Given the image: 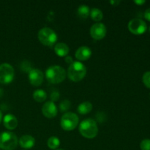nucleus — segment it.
<instances>
[{"mask_svg": "<svg viewBox=\"0 0 150 150\" xmlns=\"http://www.w3.org/2000/svg\"><path fill=\"white\" fill-rule=\"evenodd\" d=\"M79 133L86 139H94L98 133L97 122L92 119H86L80 123L79 127Z\"/></svg>", "mask_w": 150, "mask_h": 150, "instance_id": "obj_1", "label": "nucleus"}, {"mask_svg": "<svg viewBox=\"0 0 150 150\" xmlns=\"http://www.w3.org/2000/svg\"><path fill=\"white\" fill-rule=\"evenodd\" d=\"M86 74V66L81 62H73L67 69V76L72 81H80L85 77Z\"/></svg>", "mask_w": 150, "mask_h": 150, "instance_id": "obj_2", "label": "nucleus"}, {"mask_svg": "<svg viewBox=\"0 0 150 150\" xmlns=\"http://www.w3.org/2000/svg\"><path fill=\"white\" fill-rule=\"evenodd\" d=\"M45 78L48 82L53 84L60 83L65 79L66 71L59 65L51 66L45 71Z\"/></svg>", "mask_w": 150, "mask_h": 150, "instance_id": "obj_3", "label": "nucleus"}, {"mask_svg": "<svg viewBox=\"0 0 150 150\" xmlns=\"http://www.w3.org/2000/svg\"><path fill=\"white\" fill-rule=\"evenodd\" d=\"M38 38L41 43L48 47L53 46L58 40L57 33L48 27L42 28L38 32Z\"/></svg>", "mask_w": 150, "mask_h": 150, "instance_id": "obj_4", "label": "nucleus"}, {"mask_svg": "<svg viewBox=\"0 0 150 150\" xmlns=\"http://www.w3.org/2000/svg\"><path fill=\"white\" fill-rule=\"evenodd\" d=\"M18 140L17 136L12 132H3L0 134V149L14 150L17 147Z\"/></svg>", "mask_w": 150, "mask_h": 150, "instance_id": "obj_5", "label": "nucleus"}, {"mask_svg": "<svg viewBox=\"0 0 150 150\" xmlns=\"http://www.w3.org/2000/svg\"><path fill=\"white\" fill-rule=\"evenodd\" d=\"M79 118L75 113L67 112L64 114L60 120L62 128L66 131L73 130L79 125Z\"/></svg>", "mask_w": 150, "mask_h": 150, "instance_id": "obj_6", "label": "nucleus"}, {"mask_svg": "<svg viewBox=\"0 0 150 150\" xmlns=\"http://www.w3.org/2000/svg\"><path fill=\"white\" fill-rule=\"evenodd\" d=\"M14 68L8 63L0 64V83L3 84L10 83L14 79Z\"/></svg>", "mask_w": 150, "mask_h": 150, "instance_id": "obj_7", "label": "nucleus"}, {"mask_svg": "<svg viewBox=\"0 0 150 150\" xmlns=\"http://www.w3.org/2000/svg\"><path fill=\"white\" fill-rule=\"evenodd\" d=\"M147 26L144 21L141 18H133L128 23V29L131 33L136 35H140L144 33Z\"/></svg>", "mask_w": 150, "mask_h": 150, "instance_id": "obj_8", "label": "nucleus"}, {"mask_svg": "<svg viewBox=\"0 0 150 150\" xmlns=\"http://www.w3.org/2000/svg\"><path fill=\"white\" fill-rule=\"evenodd\" d=\"M106 26L103 23H97L90 28V35L93 39L100 40L105 38L106 35Z\"/></svg>", "mask_w": 150, "mask_h": 150, "instance_id": "obj_9", "label": "nucleus"}, {"mask_svg": "<svg viewBox=\"0 0 150 150\" xmlns=\"http://www.w3.org/2000/svg\"><path fill=\"white\" fill-rule=\"evenodd\" d=\"M44 80V74L39 69H32L29 72V81L32 85L39 86L42 83Z\"/></svg>", "mask_w": 150, "mask_h": 150, "instance_id": "obj_10", "label": "nucleus"}, {"mask_svg": "<svg viewBox=\"0 0 150 150\" xmlns=\"http://www.w3.org/2000/svg\"><path fill=\"white\" fill-rule=\"evenodd\" d=\"M42 114L48 119L54 118L57 114V108L52 101H48L42 107Z\"/></svg>", "mask_w": 150, "mask_h": 150, "instance_id": "obj_11", "label": "nucleus"}, {"mask_svg": "<svg viewBox=\"0 0 150 150\" xmlns=\"http://www.w3.org/2000/svg\"><path fill=\"white\" fill-rule=\"evenodd\" d=\"M92 56V51L87 46H81L76 52V58L80 61H86Z\"/></svg>", "mask_w": 150, "mask_h": 150, "instance_id": "obj_12", "label": "nucleus"}, {"mask_svg": "<svg viewBox=\"0 0 150 150\" xmlns=\"http://www.w3.org/2000/svg\"><path fill=\"white\" fill-rule=\"evenodd\" d=\"M18 144L23 149H31L35 146V139L30 135H24L20 138L18 140Z\"/></svg>", "mask_w": 150, "mask_h": 150, "instance_id": "obj_13", "label": "nucleus"}, {"mask_svg": "<svg viewBox=\"0 0 150 150\" xmlns=\"http://www.w3.org/2000/svg\"><path fill=\"white\" fill-rule=\"evenodd\" d=\"M4 126L8 130H14L18 126V120L14 115L11 114H6L3 119Z\"/></svg>", "mask_w": 150, "mask_h": 150, "instance_id": "obj_14", "label": "nucleus"}, {"mask_svg": "<svg viewBox=\"0 0 150 150\" xmlns=\"http://www.w3.org/2000/svg\"><path fill=\"white\" fill-rule=\"evenodd\" d=\"M54 51L57 56L63 57H66L68 54L70 48L67 44L63 43V42H59V43L56 44L55 47H54Z\"/></svg>", "mask_w": 150, "mask_h": 150, "instance_id": "obj_15", "label": "nucleus"}, {"mask_svg": "<svg viewBox=\"0 0 150 150\" xmlns=\"http://www.w3.org/2000/svg\"><path fill=\"white\" fill-rule=\"evenodd\" d=\"M92 110V104L90 102H83L82 103L79 104L78 106L77 111L80 114H87L90 113V111Z\"/></svg>", "mask_w": 150, "mask_h": 150, "instance_id": "obj_16", "label": "nucleus"}, {"mask_svg": "<svg viewBox=\"0 0 150 150\" xmlns=\"http://www.w3.org/2000/svg\"><path fill=\"white\" fill-rule=\"evenodd\" d=\"M33 98L38 103L44 102L47 98V94L42 89H37L33 92Z\"/></svg>", "mask_w": 150, "mask_h": 150, "instance_id": "obj_17", "label": "nucleus"}, {"mask_svg": "<svg viewBox=\"0 0 150 150\" xmlns=\"http://www.w3.org/2000/svg\"><path fill=\"white\" fill-rule=\"evenodd\" d=\"M78 16L82 19L87 18L88 16L90 14V10H89V7L85 4H82L80 7L78 8Z\"/></svg>", "mask_w": 150, "mask_h": 150, "instance_id": "obj_18", "label": "nucleus"}, {"mask_svg": "<svg viewBox=\"0 0 150 150\" xmlns=\"http://www.w3.org/2000/svg\"><path fill=\"white\" fill-rule=\"evenodd\" d=\"M90 16L91 18L95 21H100L103 18V13L100 9L98 8H93L90 10Z\"/></svg>", "mask_w": 150, "mask_h": 150, "instance_id": "obj_19", "label": "nucleus"}, {"mask_svg": "<svg viewBox=\"0 0 150 150\" xmlns=\"http://www.w3.org/2000/svg\"><path fill=\"white\" fill-rule=\"evenodd\" d=\"M48 146L51 149H57L60 145V141L56 136H51L47 142Z\"/></svg>", "mask_w": 150, "mask_h": 150, "instance_id": "obj_20", "label": "nucleus"}, {"mask_svg": "<svg viewBox=\"0 0 150 150\" xmlns=\"http://www.w3.org/2000/svg\"><path fill=\"white\" fill-rule=\"evenodd\" d=\"M71 106V103L68 100H64L59 104V109L62 112H66L68 111Z\"/></svg>", "mask_w": 150, "mask_h": 150, "instance_id": "obj_21", "label": "nucleus"}, {"mask_svg": "<svg viewBox=\"0 0 150 150\" xmlns=\"http://www.w3.org/2000/svg\"><path fill=\"white\" fill-rule=\"evenodd\" d=\"M140 148L142 150H150V139L142 140L140 144Z\"/></svg>", "mask_w": 150, "mask_h": 150, "instance_id": "obj_22", "label": "nucleus"}, {"mask_svg": "<svg viewBox=\"0 0 150 150\" xmlns=\"http://www.w3.org/2000/svg\"><path fill=\"white\" fill-rule=\"evenodd\" d=\"M143 82L145 86L150 89V71L146 72L143 76Z\"/></svg>", "mask_w": 150, "mask_h": 150, "instance_id": "obj_23", "label": "nucleus"}, {"mask_svg": "<svg viewBox=\"0 0 150 150\" xmlns=\"http://www.w3.org/2000/svg\"><path fill=\"white\" fill-rule=\"evenodd\" d=\"M59 92L58 91H54V92H51V96H50V98H51V101L54 103L55 101H57L59 99Z\"/></svg>", "mask_w": 150, "mask_h": 150, "instance_id": "obj_24", "label": "nucleus"}, {"mask_svg": "<svg viewBox=\"0 0 150 150\" xmlns=\"http://www.w3.org/2000/svg\"><path fill=\"white\" fill-rule=\"evenodd\" d=\"M144 17L146 20H148L149 21H150V7L149 8L146 9V11H145Z\"/></svg>", "mask_w": 150, "mask_h": 150, "instance_id": "obj_25", "label": "nucleus"}, {"mask_svg": "<svg viewBox=\"0 0 150 150\" xmlns=\"http://www.w3.org/2000/svg\"><path fill=\"white\" fill-rule=\"evenodd\" d=\"M65 62H66V63H67V64H71L74 61H73V58H72L71 57H67L65 58Z\"/></svg>", "mask_w": 150, "mask_h": 150, "instance_id": "obj_26", "label": "nucleus"}, {"mask_svg": "<svg viewBox=\"0 0 150 150\" xmlns=\"http://www.w3.org/2000/svg\"><path fill=\"white\" fill-rule=\"evenodd\" d=\"M146 2V1H144V0H136V1H134V3H136V4H138V5H142V4H144V3Z\"/></svg>", "mask_w": 150, "mask_h": 150, "instance_id": "obj_27", "label": "nucleus"}, {"mask_svg": "<svg viewBox=\"0 0 150 150\" xmlns=\"http://www.w3.org/2000/svg\"><path fill=\"white\" fill-rule=\"evenodd\" d=\"M120 3V1H111L110 4H112L113 6H117Z\"/></svg>", "mask_w": 150, "mask_h": 150, "instance_id": "obj_28", "label": "nucleus"}, {"mask_svg": "<svg viewBox=\"0 0 150 150\" xmlns=\"http://www.w3.org/2000/svg\"><path fill=\"white\" fill-rule=\"evenodd\" d=\"M1 120H2V113L0 111V122H1Z\"/></svg>", "mask_w": 150, "mask_h": 150, "instance_id": "obj_29", "label": "nucleus"}, {"mask_svg": "<svg viewBox=\"0 0 150 150\" xmlns=\"http://www.w3.org/2000/svg\"><path fill=\"white\" fill-rule=\"evenodd\" d=\"M1 95H2V90H1V89H0V96H1Z\"/></svg>", "mask_w": 150, "mask_h": 150, "instance_id": "obj_30", "label": "nucleus"}, {"mask_svg": "<svg viewBox=\"0 0 150 150\" xmlns=\"http://www.w3.org/2000/svg\"><path fill=\"white\" fill-rule=\"evenodd\" d=\"M55 150H64V149H55Z\"/></svg>", "mask_w": 150, "mask_h": 150, "instance_id": "obj_31", "label": "nucleus"}, {"mask_svg": "<svg viewBox=\"0 0 150 150\" xmlns=\"http://www.w3.org/2000/svg\"><path fill=\"white\" fill-rule=\"evenodd\" d=\"M149 32H150V26H149Z\"/></svg>", "mask_w": 150, "mask_h": 150, "instance_id": "obj_32", "label": "nucleus"}]
</instances>
